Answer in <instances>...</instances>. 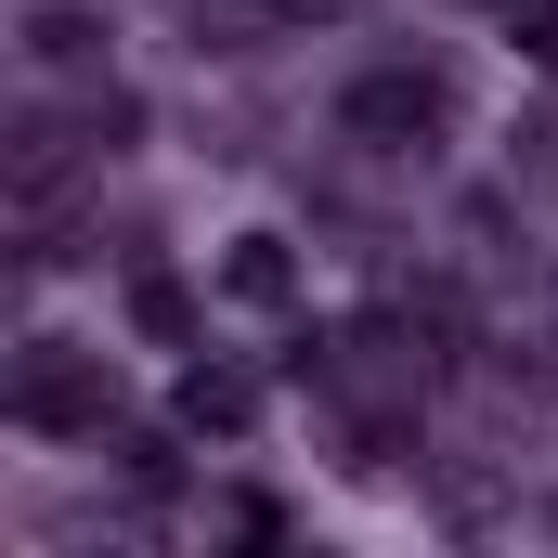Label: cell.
I'll use <instances>...</instances> for the list:
<instances>
[{"mask_svg":"<svg viewBox=\"0 0 558 558\" xmlns=\"http://www.w3.org/2000/svg\"><path fill=\"white\" fill-rule=\"evenodd\" d=\"M0 403H13V428H39V441H105L118 428V364L92 338H26Z\"/></svg>","mask_w":558,"mask_h":558,"instance_id":"1","label":"cell"},{"mask_svg":"<svg viewBox=\"0 0 558 558\" xmlns=\"http://www.w3.org/2000/svg\"><path fill=\"white\" fill-rule=\"evenodd\" d=\"M338 143L351 156H441L454 143V78L441 65H364L338 92Z\"/></svg>","mask_w":558,"mask_h":558,"instance_id":"2","label":"cell"},{"mask_svg":"<svg viewBox=\"0 0 558 558\" xmlns=\"http://www.w3.org/2000/svg\"><path fill=\"white\" fill-rule=\"evenodd\" d=\"M169 428H182V441H247V428H260V377H247V364H221V351H208V364H182Z\"/></svg>","mask_w":558,"mask_h":558,"instance_id":"3","label":"cell"},{"mask_svg":"<svg viewBox=\"0 0 558 558\" xmlns=\"http://www.w3.org/2000/svg\"><path fill=\"white\" fill-rule=\"evenodd\" d=\"M221 299L234 312H299V247L286 234H234L221 247Z\"/></svg>","mask_w":558,"mask_h":558,"instance_id":"4","label":"cell"},{"mask_svg":"<svg viewBox=\"0 0 558 558\" xmlns=\"http://www.w3.org/2000/svg\"><path fill=\"white\" fill-rule=\"evenodd\" d=\"M26 65H39V78H92V65H105V13L39 0V13H26Z\"/></svg>","mask_w":558,"mask_h":558,"instance_id":"5","label":"cell"},{"mask_svg":"<svg viewBox=\"0 0 558 558\" xmlns=\"http://www.w3.org/2000/svg\"><path fill=\"white\" fill-rule=\"evenodd\" d=\"M131 325H143V338H195V299L156 274V260H131Z\"/></svg>","mask_w":558,"mask_h":558,"instance_id":"6","label":"cell"},{"mask_svg":"<svg viewBox=\"0 0 558 558\" xmlns=\"http://www.w3.org/2000/svg\"><path fill=\"white\" fill-rule=\"evenodd\" d=\"M507 39H520V65L558 78V0H507Z\"/></svg>","mask_w":558,"mask_h":558,"instance_id":"7","label":"cell"},{"mask_svg":"<svg viewBox=\"0 0 558 558\" xmlns=\"http://www.w3.org/2000/svg\"><path fill=\"white\" fill-rule=\"evenodd\" d=\"M274 26H338V13H364V0H260Z\"/></svg>","mask_w":558,"mask_h":558,"instance_id":"8","label":"cell"},{"mask_svg":"<svg viewBox=\"0 0 558 558\" xmlns=\"http://www.w3.org/2000/svg\"><path fill=\"white\" fill-rule=\"evenodd\" d=\"M494 13H507V0H494Z\"/></svg>","mask_w":558,"mask_h":558,"instance_id":"9","label":"cell"}]
</instances>
